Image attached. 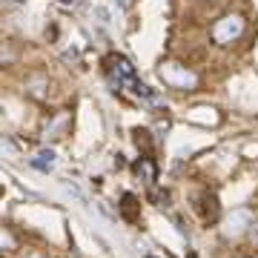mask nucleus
Instances as JSON below:
<instances>
[{
    "mask_svg": "<svg viewBox=\"0 0 258 258\" xmlns=\"http://www.w3.org/2000/svg\"><path fill=\"white\" fill-rule=\"evenodd\" d=\"M247 221H249L247 212H235V218H230V221H227V232H241V230H244L241 224H247Z\"/></svg>",
    "mask_w": 258,
    "mask_h": 258,
    "instance_id": "f257e3e1",
    "label": "nucleus"
},
{
    "mask_svg": "<svg viewBox=\"0 0 258 258\" xmlns=\"http://www.w3.org/2000/svg\"><path fill=\"white\" fill-rule=\"evenodd\" d=\"M32 164H35L37 169H52V166H55V152H40Z\"/></svg>",
    "mask_w": 258,
    "mask_h": 258,
    "instance_id": "f03ea898",
    "label": "nucleus"
}]
</instances>
